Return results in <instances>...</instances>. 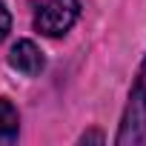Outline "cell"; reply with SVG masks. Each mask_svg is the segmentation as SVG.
Returning <instances> with one entry per match:
<instances>
[{"label":"cell","instance_id":"277c9868","mask_svg":"<svg viewBox=\"0 0 146 146\" xmlns=\"http://www.w3.org/2000/svg\"><path fill=\"white\" fill-rule=\"evenodd\" d=\"M17 132H20V115H17V109L12 106V100L0 98V143L17 140Z\"/></svg>","mask_w":146,"mask_h":146},{"label":"cell","instance_id":"3957f363","mask_svg":"<svg viewBox=\"0 0 146 146\" xmlns=\"http://www.w3.org/2000/svg\"><path fill=\"white\" fill-rule=\"evenodd\" d=\"M9 63L12 69L23 72V75H40V69H43V54L40 49L32 43V40H17L12 46V54H9Z\"/></svg>","mask_w":146,"mask_h":146},{"label":"cell","instance_id":"6da1fadb","mask_svg":"<svg viewBox=\"0 0 146 146\" xmlns=\"http://www.w3.org/2000/svg\"><path fill=\"white\" fill-rule=\"evenodd\" d=\"M117 146H143L146 143V57L140 63L137 80L132 86L126 112L120 117V129L115 135Z\"/></svg>","mask_w":146,"mask_h":146},{"label":"cell","instance_id":"5b68a950","mask_svg":"<svg viewBox=\"0 0 146 146\" xmlns=\"http://www.w3.org/2000/svg\"><path fill=\"white\" fill-rule=\"evenodd\" d=\"M9 26H12V17H9V9H6L3 3H0V43H3V37H6Z\"/></svg>","mask_w":146,"mask_h":146},{"label":"cell","instance_id":"7a4b0ae2","mask_svg":"<svg viewBox=\"0 0 146 146\" xmlns=\"http://www.w3.org/2000/svg\"><path fill=\"white\" fill-rule=\"evenodd\" d=\"M35 9V29L46 37H60L75 26L80 15L78 0H29Z\"/></svg>","mask_w":146,"mask_h":146}]
</instances>
